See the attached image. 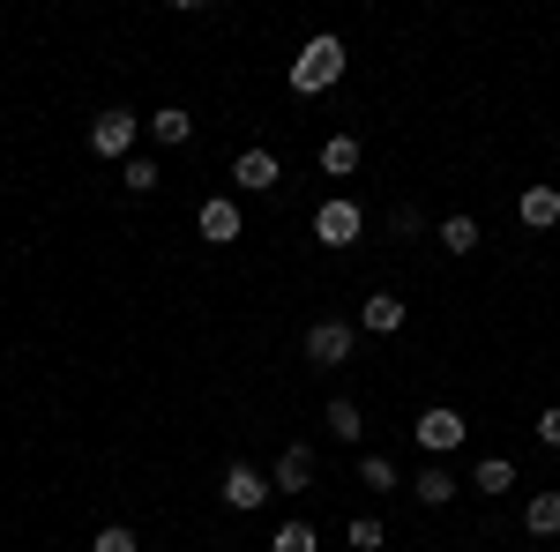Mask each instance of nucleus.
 Returning a JSON list of instances; mask_svg holds the SVG:
<instances>
[{
	"label": "nucleus",
	"mask_w": 560,
	"mask_h": 552,
	"mask_svg": "<svg viewBox=\"0 0 560 552\" xmlns=\"http://www.w3.org/2000/svg\"><path fill=\"white\" fill-rule=\"evenodd\" d=\"M329 83H345V38H306L300 45V60H292V90L300 97H314V90H329Z\"/></svg>",
	"instance_id": "obj_1"
},
{
	"label": "nucleus",
	"mask_w": 560,
	"mask_h": 552,
	"mask_svg": "<svg viewBox=\"0 0 560 552\" xmlns=\"http://www.w3.org/2000/svg\"><path fill=\"white\" fill-rule=\"evenodd\" d=\"M411 441L427 448V463H448V456L471 441V419H464V411H448V403H433V411L411 419Z\"/></svg>",
	"instance_id": "obj_2"
},
{
	"label": "nucleus",
	"mask_w": 560,
	"mask_h": 552,
	"mask_svg": "<svg viewBox=\"0 0 560 552\" xmlns=\"http://www.w3.org/2000/svg\"><path fill=\"white\" fill-rule=\"evenodd\" d=\"M135 142H142V120H135L128 105H113V113H97V120H90V150H97V157H113V165H128Z\"/></svg>",
	"instance_id": "obj_3"
},
{
	"label": "nucleus",
	"mask_w": 560,
	"mask_h": 552,
	"mask_svg": "<svg viewBox=\"0 0 560 552\" xmlns=\"http://www.w3.org/2000/svg\"><path fill=\"white\" fill-rule=\"evenodd\" d=\"M359 232H366V216H359V202H345V195L314 210V239H322V247H351Z\"/></svg>",
	"instance_id": "obj_4"
},
{
	"label": "nucleus",
	"mask_w": 560,
	"mask_h": 552,
	"mask_svg": "<svg viewBox=\"0 0 560 552\" xmlns=\"http://www.w3.org/2000/svg\"><path fill=\"white\" fill-rule=\"evenodd\" d=\"M404 321H411V306H404L396 292H366L359 298V329H366V337H396Z\"/></svg>",
	"instance_id": "obj_5"
},
{
	"label": "nucleus",
	"mask_w": 560,
	"mask_h": 552,
	"mask_svg": "<svg viewBox=\"0 0 560 552\" xmlns=\"http://www.w3.org/2000/svg\"><path fill=\"white\" fill-rule=\"evenodd\" d=\"M269 493H277V485H269V478H261L255 463H232L224 470V508H240V515H255L261 501H269Z\"/></svg>",
	"instance_id": "obj_6"
},
{
	"label": "nucleus",
	"mask_w": 560,
	"mask_h": 552,
	"mask_svg": "<svg viewBox=\"0 0 560 552\" xmlns=\"http://www.w3.org/2000/svg\"><path fill=\"white\" fill-rule=\"evenodd\" d=\"M351 337H359L351 321H314V329H306V359H314V366H345Z\"/></svg>",
	"instance_id": "obj_7"
},
{
	"label": "nucleus",
	"mask_w": 560,
	"mask_h": 552,
	"mask_svg": "<svg viewBox=\"0 0 560 552\" xmlns=\"http://www.w3.org/2000/svg\"><path fill=\"white\" fill-rule=\"evenodd\" d=\"M314 448H306V441H292V448H284V456H277V470H269V485H277V493H314Z\"/></svg>",
	"instance_id": "obj_8"
},
{
	"label": "nucleus",
	"mask_w": 560,
	"mask_h": 552,
	"mask_svg": "<svg viewBox=\"0 0 560 552\" xmlns=\"http://www.w3.org/2000/svg\"><path fill=\"white\" fill-rule=\"evenodd\" d=\"M277 179H284V165H277L269 150H240V157H232V187H247V195H269Z\"/></svg>",
	"instance_id": "obj_9"
},
{
	"label": "nucleus",
	"mask_w": 560,
	"mask_h": 552,
	"mask_svg": "<svg viewBox=\"0 0 560 552\" xmlns=\"http://www.w3.org/2000/svg\"><path fill=\"white\" fill-rule=\"evenodd\" d=\"M195 224H202L210 247H232V239H240V202H232V195H210V202L195 210Z\"/></svg>",
	"instance_id": "obj_10"
},
{
	"label": "nucleus",
	"mask_w": 560,
	"mask_h": 552,
	"mask_svg": "<svg viewBox=\"0 0 560 552\" xmlns=\"http://www.w3.org/2000/svg\"><path fill=\"white\" fill-rule=\"evenodd\" d=\"M464 485H471V493H486V501H509V493H516V463H509V456H478Z\"/></svg>",
	"instance_id": "obj_11"
},
{
	"label": "nucleus",
	"mask_w": 560,
	"mask_h": 552,
	"mask_svg": "<svg viewBox=\"0 0 560 552\" xmlns=\"http://www.w3.org/2000/svg\"><path fill=\"white\" fill-rule=\"evenodd\" d=\"M411 493H419V508H448V501L464 493V478H456L448 463H427L419 478H411Z\"/></svg>",
	"instance_id": "obj_12"
},
{
	"label": "nucleus",
	"mask_w": 560,
	"mask_h": 552,
	"mask_svg": "<svg viewBox=\"0 0 560 552\" xmlns=\"http://www.w3.org/2000/svg\"><path fill=\"white\" fill-rule=\"evenodd\" d=\"M142 128H150V142L179 150V142H195V113H187V105H158V113H150Z\"/></svg>",
	"instance_id": "obj_13"
},
{
	"label": "nucleus",
	"mask_w": 560,
	"mask_h": 552,
	"mask_svg": "<svg viewBox=\"0 0 560 552\" xmlns=\"http://www.w3.org/2000/svg\"><path fill=\"white\" fill-rule=\"evenodd\" d=\"M516 216L530 224V232H553V224H560V187H523Z\"/></svg>",
	"instance_id": "obj_14"
},
{
	"label": "nucleus",
	"mask_w": 560,
	"mask_h": 552,
	"mask_svg": "<svg viewBox=\"0 0 560 552\" xmlns=\"http://www.w3.org/2000/svg\"><path fill=\"white\" fill-rule=\"evenodd\" d=\"M523 530L530 538H560V493H530L523 501Z\"/></svg>",
	"instance_id": "obj_15"
},
{
	"label": "nucleus",
	"mask_w": 560,
	"mask_h": 552,
	"mask_svg": "<svg viewBox=\"0 0 560 552\" xmlns=\"http://www.w3.org/2000/svg\"><path fill=\"white\" fill-rule=\"evenodd\" d=\"M322 172H329V179H351V172H359V142H351V134H329V142H322Z\"/></svg>",
	"instance_id": "obj_16"
},
{
	"label": "nucleus",
	"mask_w": 560,
	"mask_h": 552,
	"mask_svg": "<svg viewBox=\"0 0 560 552\" xmlns=\"http://www.w3.org/2000/svg\"><path fill=\"white\" fill-rule=\"evenodd\" d=\"M322 419H329V433H337V441H359V433H366V411H359L351 396H329V411H322Z\"/></svg>",
	"instance_id": "obj_17"
},
{
	"label": "nucleus",
	"mask_w": 560,
	"mask_h": 552,
	"mask_svg": "<svg viewBox=\"0 0 560 552\" xmlns=\"http://www.w3.org/2000/svg\"><path fill=\"white\" fill-rule=\"evenodd\" d=\"M322 545V530L306 522V515H292V522H277V538H269V552H314Z\"/></svg>",
	"instance_id": "obj_18"
},
{
	"label": "nucleus",
	"mask_w": 560,
	"mask_h": 552,
	"mask_svg": "<svg viewBox=\"0 0 560 552\" xmlns=\"http://www.w3.org/2000/svg\"><path fill=\"white\" fill-rule=\"evenodd\" d=\"M359 485H366V493H396V485H404V470L388 463V456H359Z\"/></svg>",
	"instance_id": "obj_19"
},
{
	"label": "nucleus",
	"mask_w": 560,
	"mask_h": 552,
	"mask_svg": "<svg viewBox=\"0 0 560 552\" xmlns=\"http://www.w3.org/2000/svg\"><path fill=\"white\" fill-rule=\"evenodd\" d=\"M441 247H448V255H471L478 247V216H464V210L441 216Z\"/></svg>",
	"instance_id": "obj_20"
},
{
	"label": "nucleus",
	"mask_w": 560,
	"mask_h": 552,
	"mask_svg": "<svg viewBox=\"0 0 560 552\" xmlns=\"http://www.w3.org/2000/svg\"><path fill=\"white\" fill-rule=\"evenodd\" d=\"M158 179H165V172L150 165V157H142V150H135L128 165H120V187H128V195H150V187H158Z\"/></svg>",
	"instance_id": "obj_21"
},
{
	"label": "nucleus",
	"mask_w": 560,
	"mask_h": 552,
	"mask_svg": "<svg viewBox=\"0 0 560 552\" xmlns=\"http://www.w3.org/2000/svg\"><path fill=\"white\" fill-rule=\"evenodd\" d=\"M382 538H388V530L374 522V515H351V530H345V545H351V552H382Z\"/></svg>",
	"instance_id": "obj_22"
},
{
	"label": "nucleus",
	"mask_w": 560,
	"mask_h": 552,
	"mask_svg": "<svg viewBox=\"0 0 560 552\" xmlns=\"http://www.w3.org/2000/svg\"><path fill=\"white\" fill-rule=\"evenodd\" d=\"M90 552H142V538H135L128 522H113V530H97V538H90Z\"/></svg>",
	"instance_id": "obj_23"
},
{
	"label": "nucleus",
	"mask_w": 560,
	"mask_h": 552,
	"mask_svg": "<svg viewBox=\"0 0 560 552\" xmlns=\"http://www.w3.org/2000/svg\"><path fill=\"white\" fill-rule=\"evenodd\" d=\"M388 232H396V239H419V232H427V216H419V210H411V202H404V210L388 216Z\"/></svg>",
	"instance_id": "obj_24"
},
{
	"label": "nucleus",
	"mask_w": 560,
	"mask_h": 552,
	"mask_svg": "<svg viewBox=\"0 0 560 552\" xmlns=\"http://www.w3.org/2000/svg\"><path fill=\"white\" fill-rule=\"evenodd\" d=\"M538 441H546V448H560V403H553V411H538Z\"/></svg>",
	"instance_id": "obj_25"
}]
</instances>
